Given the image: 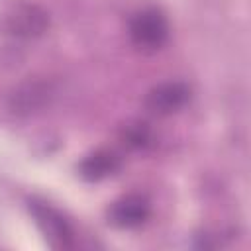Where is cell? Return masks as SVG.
Segmentation results:
<instances>
[{
	"label": "cell",
	"mask_w": 251,
	"mask_h": 251,
	"mask_svg": "<svg viewBox=\"0 0 251 251\" xmlns=\"http://www.w3.org/2000/svg\"><path fill=\"white\" fill-rule=\"evenodd\" d=\"M124 141L129 147H145L151 141V131L143 122H131L124 127Z\"/></svg>",
	"instance_id": "ba28073f"
},
{
	"label": "cell",
	"mask_w": 251,
	"mask_h": 251,
	"mask_svg": "<svg viewBox=\"0 0 251 251\" xmlns=\"http://www.w3.org/2000/svg\"><path fill=\"white\" fill-rule=\"evenodd\" d=\"M129 35L135 47H139L141 51H157L167 41L169 25H167L165 16L159 10L149 8L131 18Z\"/></svg>",
	"instance_id": "3957f363"
},
{
	"label": "cell",
	"mask_w": 251,
	"mask_h": 251,
	"mask_svg": "<svg viewBox=\"0 0 251 251\" xmlns=\"http://www.w3.org/2000/svg\"><path fill=\"white\" fill-rule=\"evenodd\" d=\"M149 212L151 210L145 198L129 194L112 204V208L108 210V222L116 227L129 229V227L141 226L149 218Z\"/></svg>",
	"instance_id": "8992f818"
},
{
	"label": "cell",
	"mask_w": 251,
	"mask_h": 251,
	"mask_svg": "<svg viewBox=\"0 0 251 251\" xmlns=\"http://www.w3.org/2000/svg\"><path fill=\"white\" fill-rule=\"evenodd\" d=\"M120 169V159L110 153V151H96L92 155H88L80 167H78V173L82 178L86 180H102L110 175H114L116 171Z\"/></svg>",
	"instance_id": "52a82bcc"
},
{
	"label": "cell",
	"mask_w": 251,
	"mask_h": 251,
	"mask_svg": "<svg viewBox=\"0 0 251 251\" xmlns=\"http://www.w3.org/2000/svg\"><path fill=\"white\" fill-rule=\"evenodd\" d=\"M49 25V16L47 12L29 2H18L12 4L4 16H2V27L6 33L22 39H31L39 37Z\"/></svg>",
	"instance_id": "6da1fadb"
},
{
	"label": "cell",
	"mask_w": 251,
	"mask_h": 251,
	"mask_svg": "<svg viewBox=\"0 0 251 251\" xmlns=\"http://www.w3.org/2000/svg\"><path fill=\"white\" fill-rule=\"evenodd\" d=\"M190 98V90L182 82H163L153 86L145 96V108L155 116H169L178 112Z\"/></svg>",
	"instance_id": "5b68a950"
},
{
	"label": "cell",
	"mask_w": 251,
	"mask_h": 251,
	"mask_svg": "<svg viewBox=\"0 0 251 251\" xmlns=\"http://www.w3.org/2000/svg\"><path fill=\"white\" fill-rule=\"evenodd\" d=\"M37 227L41 229L43 237L53 249H69L73 247V229L67 224V220L51 206L33 202L29 206Z\"/></svg>",
	"instance_id": "277c9868"
},
{
	"label": "cell",
	"mask_w": 251,
	"mask_h": 251,
	"mask_svg": "<svg viewBox=\"0 0 251 251\" xmlns=\"http://www.w3.org/2000/svg\"><path fill=\"white\" fill-rule=\"evenodd\" d=\"M55 88L51 80L45 78H27L20 82L8 96V108L16 116H31L51 104Z\"/></svg>",
	"instance_id": "7a4b0ae2"
}]
</instances>
